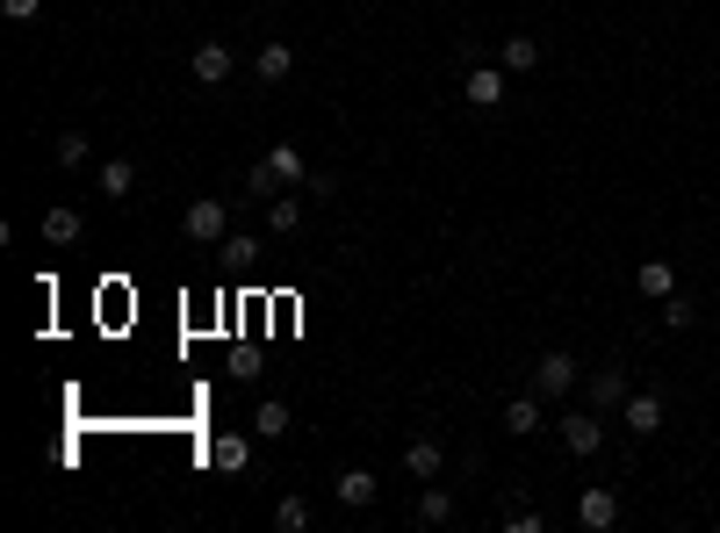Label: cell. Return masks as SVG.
Masks as SVG:
<instances>
[{
  "instance_id": "cell-17",
  "label": "cell",
  "mask_w": 720,
  "mask_h": 533,
  "mask_svg": "<svg viewBox=\"0 0 720 533\" xmlns=\"http://www.w3.org/2000/svg\"><path fill=\"white\" fill-rule=\"evenodd\" d=\"M130 188H137V166H130V159H101V195H109V203H122Z\"/></svg>"
},
{
  "instance_id": "cell-8",
  "label": "cell",
  "mask_w": 720,
  "mask_h": 533,
  "mask_svg": "<svg viewBox=\"0 0 720 533\" xmlns=\"http://www.w3.org/2000/svg\"><path fill=\"white\" fill-rule=\"evenodd\" d=\"M188 66H195V80H203V87H224V80H231V51H224V43H195Z\"/></svg>"
},
{
  "instance_id": "cell-25",
  "label": "cell",
  "mask_w": 720,
  "mask_h": 533,
  "mask_svg": "<svg viewBox=\"0 0 720 533\" xmlns=\"http://www.w3.org/2000/svg\"><path fill=\"white\" fill-rule=\"evenodd\" d=\"M0 14H8V22H37L43 0H0Z\"/></svg>"
},
{
  "instance_id": "cell-18",
  "label": "cell",
  "mask_w": 720,
  "mask_h": 533,
  "mask_svg": "<svg viewBox=\"0 0 720 533\" xmlns=\"http://www.w3.org/2000/svg\"><path fill=\"white\" fill-rule=\"evenodd\" d=\"M253 433H259V440H282V433H288V404H282V397H267V404L253 411Z\"/></svg>"
},
{
  "instance_id": "cell-9",
  "label": "cell",
  "mask_w": 720,
  "mask_h": 533,
  "mask_svg": "<svg viewBox=\"0 0 720 533\" xmlns=\"http://www.w3.org/2000/svg\"><path fill=\"white\" fill-rule=\"evenodd\" d=\"M462 95L476 101V109H497V101H504V66H476V72L462 80Z\"/></svg>"
},
{
  "instance_id": "cell-22",
  "label": "cell",
  "mask_w": 720,
  "mask_h": 533,
  "mask_svg": "<svg viewBox=\"0 0 720 533\" xmlns=\"http://www.w3.org/2000/svg\"><path fill=\"white\" fill-rule=\"evenodd\" d=\"M274 526H282V533H303V526H310V505H303V497H282V505H274Z\"/></svg>"
},
{
  "instance_id": "cell-7",
  "label": "cell",
  "mask_w": 720,
  "mask_h": 533,
  "mask_svg": "<svg viewBox=\"0 0 720 533\" xmlns=\"http://www.w3.org/2000/svg\"><path fill=\"white\" fill-rule=\"evenodd\" d=\"M576 526H591V533L620 526V491H605V483H591V491L576 497Z\"/></svg>"
},
{
  "instance_id": "cell-11",
  "label": "cell",
  "mask_w": 720,
  "mask_h": 533,
  "mask_svg": "<svg viewBox=\"0 0 720 533\" xmlns=\"http://www.w3.org/2000/svg\"><path fill=\"white\" fill-rule=\"evenodd\" d=\"M332 491H339V505H375V491H382V476H375V468H346V476L339 483H332Z\"/></svg>"
},
{
  "instance_id": "cell-5",
  "label": "cell",
  "mask_w": 720,
  "mask_h": 533,
  "mask_svg": "<svg viewBox=\"0 0 720 533\" xmlns=\"http://www.w3.org/2000/svg\"><path fill=\"white\" fill-rule=\"evenodd\" d=\"M663 418H670V404H663V397H655V389H634V397H627V404H620V425H627V433H634V440H649V433H663Z\"/></svg>"
},
{
  "instance_id": "cell-16",
  "label": "cell",
  "mask_w": 720,
  "mask_h": 533,
  "mask_svg": "<svg viewBox=\"0 0 720 533\" xmlns=\"http://www.w3.org/2000/svg\"><path fill=\"white\" fill-rule=\"evenodd\" d=\"M267 231H274V238L303 231V203H296V195H274V203H267Z\"/></svg>"
},
{
  "instance_id": "cell-13",
  "label": "cell",
  "mask_w": 720,
  "mask_h": 533,
  "mask_svg": "<svg viewBox=\"0 0 720 533\" xmlns=\"http://www.w3.org/2000/svg\"><path fill=\"white\" fill-rule=\"evenodd\" d=\"M288 72H296V51H288V43H259V58H253V80H288Z\"/></svg>"
},
{
  "instance_id": "cell-19",
  "label": "cell",
  "mask_w": 720,
  "mask_h": 533,
  "mask_svg": "<svg viewBox=\"0 0 720 533\" xmlns=\"http://www.w3.org/2000/svg\"><path fill=\"white\" fill-rule=\"evenodd\" d=\"M447 520H454V491H440V483H433V491L418 497V526H447Z\"/></svg>"
},
{
  "instance_id": "cell-10",
  "label": "cell",
  "mask_w": 720,
  "mask_h": 533,
  "mask_svg": "<svg viewBox=\"0 0 720 533\" xmlns=\"http://www.w3.org/2000/svg\"><path fill=\"white\" fill-rule=\"evenodd\" d=\"M404 468H411L418 483H433L440 468H447V447H440V440H411V447H404Z\"/></svg>"
},
{
  "instance_id": "cell-4",
  "label": "cell",
  "mask_w": 720,
  "mask_h": 533,
  "mask_svg": "<svg viewBox=\"0 0 720 533\" xmlns=\"http://www.w3.org/2000/svg\"><path fill=\"white\" fill-rule=\"evenodd\" d=\"M562 447H570L576 462H591V454L605 447V411H570V418H562Z\"/></svg>"
},
{
  "instance_id": "cell-12",
  "label": "cell",
  "mask_w": 720,
  "mask_h": 533,
  "mask_svg": "<svg viewBox=\"0 0 720 533\" xmlns=\"http://www.w3.org/2000/svg\"><path fill=\"white\" fill-rule=\"evenodd\" d=\"M634 288H641V296H649V303L678 296V267H670V260H641V274H634Z\"/></svg>"
},
{
  "instance_id": "cell-15",
  "label": "cell",
  "mask_w": 720,
  "mask_h": 533,
  "mask_svg": "<svg viewBox=\"0 0 720 533\" xmlns=\"http://www.w3.org/2000/svg\"><path fill=\"white\" fill-rule=\"evenodd\" d=\"M43 238H51V246H72V238H80V209H72V203L43 209Z\"/></svg>"
},
{
  "instance_id": "cell-21",
  "label": "cell",
  "mask_w": 720,
  "mask_h": 533,
  "mask_svg": "<svg viewBox=\"0 0 720 533\" xmlns=\"http://www.w3.org/2000/svg\"><path fill=\"white\" fill-rule=\"evenodd\" d=\"M245 454H253V447H245L238 433H217V440H209V462H217V468H245Z\"/></svg>"
},
{
  "instance_id": "cell-14",
  "label": "cell",
  "mask_w": 720,
  "mask_h": 533,
  "mask_svg": "<svg viewBox=\"0 0 720 533\" xmlns=\"http://www.w3.org/2000/svg\"><path fill=\"white\" fill-rule=\"evenodd\" d=\"M541 404L548 397H533V389H526V397H512V404H504V433H519V440L541 433Z\"/></svg>"
},
{
  "instance_id": "cell-26",
  "label": "cell",
  "mask_w": 720,
  "mask_h": 533,
  "mask_svg": "<svg viewBox=\"0 0 720 533\" xmlns=\"http://www.w3.org/2000/svg\"><path fill=\"white\" fill-rule=\"evenodd\" d=\"M224 253H231V260L245 267V260H259V238H224Z\"/></svg>"
},
{
  "instance_id": "cell-2",
  "label": "cell",
  "mask_w": 720,
  "mask_h": 533,
  "mask_svg": "<svg viewBox=\"0 0 720 533\" xmlns=\"http://www.w3.org/2000/svg\"><path fill=\"white\" fill-rule=\"evenodd\" d=\"M180 231H188L195 246H217V238H231V209H224L217 195H195L188 217H180Z\"/></svg>"
},
{
  "instance_id": "cell-24",
  "label": "cell",
  "mask_w": 720,
  "mask_h": 533,
  "mask_svg": "<svg viewBox=\"0 0 720 533\" xmlns=\"http://www.w3.org/2000/svg\"><path fill=\"white\" fill-rule=\"evenodd\" d=\"M692 303H684V296H663V332H692Z\"/></svg>"
},
{
  "instance_id": "cell-3",
  "label": "cell",
  "mask_w": 720,
  "mask_h": 533,
  "mask_svg": "<svg viewBox=\"0 0 720 533\" xmlns=\"http://www.w3.org/2000/svg\"><path fill=\"white\" fill-rule=\"evenodd\" d=\"M576 383H584V368H576L570 354H541V361H533V397L555 404V397H570Z\"/></svg>"
},
{
  "instance_id": "cell-6",
  "label": "cell",
  "mask_w": 720,
  "mask_h": 533,
  "mask_svg": "<svg viewBox=\"0 0 720 533\" xmlns=\"http://www.w3.org/2000/svg\"><path fill=\"white\" fill-rule=\"evenodd\" d=\"M584 397H591V411H620L627 397H634V383H627V368H591Z\"/></svg>"
},
{
  "instance_id": "cell-23",
  "label": "cell",
  "mask_w": 720,
  "mask_h": 533,
  "mask_svg": "<svg viewBox=\"0 0 720 533\" xmlns=\"http://www.w3.org/2000/svg\"><path fill=\"white\" fill-rule=\"evenodd\" d=\"M87 151H95V145H87V130H66V137H58V166H87Z\"/></svg>"
},
{
  "instance_id": "cell-20",
  "label": "cell",
  "mask_w": 720,
  "mask_h": 533,
  "mask_svg": "<svg viewBox=\"0 0 720 533\" xmlns=\"http://www.w3.org/2000/svg\"><path fill=\"white\" fill-rule=\"evenodd\" d=\"M541 66V43L533 37H504V72H533Z\"/></svg>"
},
{
  "instance_id": "cell-1",
  "label": "cell",
  "mask_w": 720,
  "mask_h": 533,
  "mask_svg": "<svg viewBox=\"0 0 720 533\" xmlns=\"http://www.w3.org/2000/svg\"><path fill=\"white\" fill-rule=\"evenodd\" d=\"M303 180H310V166H303V151H296V145H274L267 159L253 166V195H259V203H274V195L303 188Z\"/></svg>"
}]
</instances>
